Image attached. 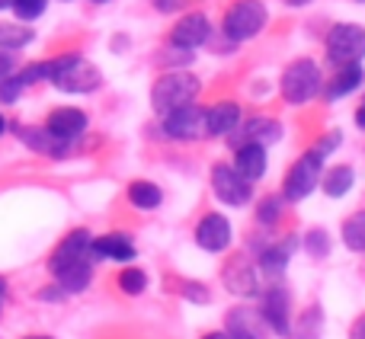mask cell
Instances as JSON below:
<instances>
[{"label":"cell","instance_id":"4","mask_svg":"<svg viewBox=\"0 0 365 339\" xmlns=\"http://www.w3.org/2000/svg\"><path fill=\"white\" fill-rule=\"evenodd\" d=\"M327 58L334 64H359L365 58V29L356 23H336L327 36Z\"/></svg>","mask_w":365,"mask_h":339},{"label":"cell","instance_id":"33","mask_svg":"<svg viewBox=\"0 0 365 339\" xmlns=\"http://www.w3.org/2000/svg\"><path fill=\"white\" fill-rule=\"evenodd\" d=\"M10 74H13V55L10 51H0V80H6Z\"/></svg>","mask_w":365,"mask_h":339},{"label":"cell","instance_id":"38","mask_svg":"<svg viewBox=\"0 0 365 339\" xmlns=\"http://www.w3.org/2000/svg\"><path fill=\"white\" fill-rule=\"evenodd\" d=\"M202 339H227V333H205Z\"/></svg>","mask_w":365,"mask_h":339},{"label":"cell","instance_id":"10","mask_svg":"<svg viewBox=\"0 0 365 339\" xmlns=\"http://www.w3.org/2000/svg\"><path fill=\"white\" fill-rule=\"evenodd\" d=\"M195 244L208 253H221L231 244V224H227L225 214H205L195 227Z\"/></svg>","mask_w":365,"mask_h":339},{"label":"cell","instance_id":"39","mask_svg":"<svg viewBox=\"0 0 365 339\" xmlns=\"http://www.w3.org/2000/svg\"><path fill=\"white\" fill-rule=\"evenodd\" d=\"M13 6V0H0V10H10Z\"/></svg>","mask_w":365,"mask_h":339},{"label":"cell","instance_id":"27","mask_svg":"<svg viewBox=\"0 0 365 339\" xmlns=\"http://www.w3.org/2000/svg\"><path fill=\"white\" fill-rule=\"evenodd\" d=\"M45 6H48V0H13L10 10L16 13L23 23H29V19H38V16H42Z\"/></svg>","mask_w":365,"mask_h":339},{"label":"cell","instance_id":"15","mask_svg":"<svg viewBox=\"0 0 365 339\" xmlns=\"http://www.w3.org/2000/svg\"><path fill=\"white\" fill-rule=\"evenodd\" d=\"M240 125V106L237 103H218L205 109V135H231Z\"/></svg>","mask_w":365,"mask_h":339},{"label":"cell","instance_id":"1","mask_svg":"<svg viewBox=\"0 0 365 339\" xmlns=\"http://www.w3.org/2000/svg\"><path fill=\"white\" fill-rule=\"evenodd\" d=\"M45 68H48L45 80H51L64 93H90V90H96L103 83L100 68L83 61L81 55H61L55 61H45Z\"/></svg>","mask_w":365,"mask_h":339},{"label":"cell","instance_id":"12","mask_svg":"<svg viewBox=\"0 0 365 339\" xmlns=\"http://www.w3.org/2000/svg\"><path fill=\"white\" fill-rule=\"evenodd\" d=\"M90 244H93V237H90L87 231H74L68 234V237L58 244V250L51 253V272L61 269V266H71V263H81V259H90Z\"/></svg>","mask_w":365,"mask_h":339},{"label":"cell","instance_id":"17","mask_svg":"<svg viewBox=\"0 0 365 339\" xmlns=\"http://www.w3.org/2000/svg\"><path fill=\"white\" fill-rule=\"evenodd\" d=\"M234 170L244 176L247 182L259 179L266 173V147L259 145H240L237 147V157H234Z\"/></svg>","mask_w":365,"mask_h":339},{"label":"cell","instance_id":"40","mask_svg":"<svg viewBox=\"0 0 365 339\" xmlns=\"http://www.w3.org/2000/svg\"><path fill=\"white\" fill-rule=\"evenodd\" d=\"M6 132V122H4V115H0V135H4Z\"/></svg>","mask_w":365,"mask_h":339},{"label":"cell","instance_id":"25","mask_svg":"<svg viewBox=\"0 0 365 339\" xmlns=\"http://www.w3.org/2000/svg\"><path fill=\"white\" fill-rule=\"evenodd\" d=\"M343 244L356 253H365V212H356L349 221H343Z\"/></svg>","mask_w":365,"mask_h":339},{"label":"cell","instance_id":"3","mask_svg":"<svg viewBox=\"0 0 365 339\" xmlns=\"http://www.w3.org/2000/svg\"><path fill=\"white\" fill-rule=\"evenodd\" d=\"M279 87H282L285 103L302 106V103L314 100V96L321 93V71H317V64L311 61V58H298V61H292L289 68H285Z\"/></svg>","mask_w":365,"mask_h":339},{"label":"cell","instance_id":"23","mask_svg":"<svg viewBox=\"0 0 365 339\" xmlns=\"http://www.w3.org/2000/svg\"><path fill=\"white\" fill-rule=\"evenodd\" d=\"M227 339H259L257 314H250V311H231V317H227Z\"/></svg>","mask_w":365,"mask_h":339},{"label":"cell","instance_id":"9","mask_svg":"<svg viewBox=\"0 0 365 339\" xmlns=\"http://www.w3.org/2000/svg\"><path fill=\"white\" fill-rule=\"evenodd\" d=\"M208 36H212V26H208L205 13H186L170 29V45H177L182 51H192L199 45H205Z\"/></svg>","mask_w":365,"mask_h":339},{"label":"cell","instance_id":"35","mask_svg":"<svg viewBox=\"0 0 365 339\" xmlns=\"http://www.w3.org/2000/svg\"><path fill=\"white\" fill-rule=\"evenodd\" d=\"M154 4H158V10H173V6H177V0H154Z\"/></svg>","mask_w":365,"mask_h":339},{"label":"cell","instance_id":"2","mask_svg":"<svg viewBox=\"0 0 365 339\" xmlns=\"http://www.w3.org/2000/svg\"><path fill=\"white\" fill-rule=\"evenodd\" d=\"M195 96H199V80H195L192 74H186V71H173V74H164L154 83L151 106H154V113L167 115V113H173V109H182V106H189V103H195Z\"/></svg>","mask_w":365,"mask_h":339},{"label":"cell","instance_id":"24","mask_svg":"<svg viewBox=\"0 0 365 339\" xmlns=\"http://www.w3.org/2000/svg\"><path fill=\"white\" fill-rule=\"evenodd\" d=\"M160 199H164V192H160L154 182H148V179H138V182L128 186V202H132L135 208H158Z\"/></svg>","mask_w":365,"mask_h":339},{"label":"cell","instance_id":"43","mask_svg":"<svg viewBox=\"0 0 365 339\" xmlns=\"http://www.w3.org/2000/svg\"><path fill=\"white\" fill-rule=\"evenodd\" d=\"M0 295H4V282H0Z\"/></svg>","mask_w":365,"mask_h":339},{"label":"cell","instance_id":"28","mask_svg":"<svg viewBox=\"0 0 365 339\" xmlns=\"http://www.w3.org/2000/svg\"><path fill=\"white\" fill-rule=\"evenodd\" d=\"M119 285H122V291H125V295H141V291L148 288V276L141 269H125L119 276Z\"/></svg>","mask_w":365,"mask_h":339},{"label":"cell","instance_id":"19","mask_svg":"<svg viewBox=\"0 0 365 339\" xmlns=\"http://www.w3.org/2000/svg\"><path fill=\"white\" fill-rule=\"evenodd\" d=\"M19 138H23L32 151L48 154V157H61V154H68V147H71L68 141L55 138L48 128H19Z\"/></svg>","mask_w":365,"mask_h":339},{"label":"cell","instance_id":"22","mask_svg":"<svg viewBox=\"0 0 365 339\" xmlns=\"http://www.w3.org/2000/svg\"><path fill=\"white\" fill-rule=\"evenodd\" d=\"M353 182H356L353 167H334L324 173V192H327L330 199H340V195H346L349 189H353Z\"/></svg>","mask_w":365,"mask_h":339},{"label":"cell","instance_id":"20","mask_svg":"<svg viewBox=\"0 0 365 339\" xmlns=\"http://www.w3.org/2000/svg\"><path fill=\"white\" fill-rule=\"evenodd\" d=\"M362 77H365V71H362V64H343L340 68V74L330 80V87H327V96L330 100H343V96H349L356 87L362 83Z\"/></svg>","mask_w":365,"mask_h":339},{"label":"cell","instance_id":"8","mask_svg":"<svg viewBox=\"0 0 365 339\" xmlns=\"http://www.w3.org/2000/svg\"><path fill=\"white\" fill-rule=\"evenodd\" d=\"M164 132L177 141H192L199 135H205V109H199L195 103L182 109H173V113L164 115Z\"/></svg>","mask_w":365,"mask_h":339},{"label":"cell","instance_id":"42","mask_svg":"<svg viewBox=\"0 0 365 339\" xmlns=\"http://www.w3.org/2000/svg\"><path fill=\"white\" fill-rule=\"evenodd\" d=\"M93 4H109V0H93Z\"/></svg>","mask_w":365,"mask_h":339},{"label":"cell","instance_id":"26","mask_svg":"<svg viewBox=\"0 0 365 339\" xmlns=\"http://www.w3.org/2000/svg\"><path fill=\"white\" fill-rule=\"evenodd\" d=\"M292 250H295V237L282 240L279 246H269V250L263 253V269L266 272H282L285 263H289V256H292Z\"/></svg>","mask_w":365,"mask_h":339},{"label":"cell","instance_id":"13","mask_svg":"<svg viewBox=\"0 0 365 339\" xmlns=\"http://www.w3.org/2000/svg\"><path fill=\"white\" fill-rule=\"evenodd\" d=\"M263 323L272 333H289V295L282 288H269L263 298Z\"/></svg>","mask_w":365,"mask_h":339},{"label":"cell","instance_id":"29","mask_svg":"<svg viewBox=\"0 0 365 339\" xmlns=\"http://www.w3.org/2000/svg\"><path fill=\"white\" fill-rule=\"evenodd\" d=\"M23 90H26L23 80H19L16 74H10L6 80H0V103H16Z\"/></svg>","mask_w":365,"mask_h":339},{"label":"cell","instance_id":"31","mask_svg":"<svg viewBox=\"0 0 365 339\" xmlns=\"http://www.w3.org/2000/svg\"><path fill=\"white\" fill-rule=\"evenodd\" d=\"M334 147H340V132H330L327 138H324V141H317V145L311 147V151H314V154H321V157H327V154L334 151Z\"/></svg>","mask_w":365,"mask_h":339},{"label":"cell","instance_id":"14","mask_svg":"<svg viewBox=\"0 0 365 339\" xmlns=\"http://www.w3.org/2000/svg\"><path fill=\"white\" fill-rule=\"evenodd\" d=\"M225 285H227V291H234V295L250 298V295H257V272H253V266L247 263L244 256H237L227 263Z\"/></svg>","mask_w":365,"mask_h":339},{"label":"cell","instance_id":"11","mask_svg":"<svg viewBox=\"0 0 365 339\" xmlns=\"http://www.w3.org/2000/svg\"><path fill=\"white\" fill-rule=\"evenodd\" d=\"M45 128H48L55 138H61V141H68L71 145L77 135H83V128H87V115H83L81 109H74V106H61V109H55V113L48 115Z\"/></svg>","mask_w":365,"mask_h":339},{"label":"cell","instance_id":"18","mask_svg":"<svg viewBox=\"0 0 365 339\" xmlns=\"http://www.w3.org/2000/svg\"><path fill=\"white\" fill-rule=\"evenodd\" d=\"M282 138V125L276 119H250L240 128V145H272V141Z\"/></svg>","mask_w":365,"mask_h":339},{"label":"cell","instance_id":"34","mask_svg":"<svg viewBox=\"0 0 365 339\" xmlns=\"http://www.w3.org/2000/svg\"><path fill=\"white\" fill-rule=\"evenodd\" d=\"M349 339H365V317H359V320L353 323V333H349Z\"/></svg>","mask_w":365,"mask_h":339},{"label":"cell","instance_id":"41","mask_svg":"<svg viewBox=\"0 0 365 339\" xmlns=\"http://www.w3.org/2000/svg\"><path fill=\"white\" fill-rule=\"evenodd\" d=\"M26 339H51V336H26Z\"/></svg>","mask_w":365,"mask_h":339},{"label":"cell","instance_id":"5","mask_svg":"<svg viewBox=\"0 0 365 339\" xmlns=\"http://www.w3.org/2000/svg\"><path fill=\"white\" fill-rule=\"evenodd\" d=\"M266 26V6L259 0H237L225 13V36L231 42H247Z\"/></svg>","mask_w":365,"mask_h":339},{"label":"cell","instance_id":"32","mask_svg":"<svg viewBox=\"0 0 365 339\" xmlns=\"http://www.w3.org/2000/svg\"><path fill=\"white\" fill-rule=\"evenodd\" d=\"M308 246H311V253H314V256H317V253H327L330 250L327 234H324V231H311L308 234Z\"/></svg>","mask_w":365,"mask_h":339},{"label":"cell","instance_id":"44","mask_svg":"<svg viewBox=\"0 0 365 339\" xmlns=\"http://www.w3.org/2000/svg\"><path fill=\"white\" fill-rule=\"evenodd\" d=\"M359 4H365V0H359Z\"/></svg>","mask_w":365,"mask_h":339},{"label":"cell","instance_id":"16","mask_svg":"<svg viewBox=\"0 0 365 339\" xmlns=\"http://www.w3.org/2000/svg\"><path fill=\"white\" fill-rule=\"evenodd\" d=\"M90 253L103 259H115V263H128V259H135V244L125 234H106V237L90 244Z\"/></svg>","mask_w":365,"mask_h":339},{"label":"cell","instance_id":"7","mask_svg":"<svg viewBox=\"0 0 365 339\" xmlns=\"http://www.w3.org/2000/svg\"><path fill=\"white\" fill-rule=\"evenodd\" d=\"M212 189H215V195H218V202H225V205H247L250 202V182L244 179V176L237 173L234 167H227V164H218V167H212Z\"/></svg>","mask_w":365,"mask_h":339},{"label":"cell","instance_id":"6","mask_svg":"<svg viewBox=\"0 0 365 339\" xmlns=\"http://www.w3.org/2000/svg\"><path fill=\"white\" fill-rule=\"evenodd\" d=\"M321 170H324V157L314 151H308L289 170V176H285V199L289 202L308 199V195L317 189V182H321Z\"/></svg>","mask_w":365,"mask_h":339},{"label":"cell","instance_id":"30","mask_svg":"<svg viewBox=\"0 0 365 339\" xmlns=\"http://www.w3.org/2000/svg\"><path fill=\"white\" fill-rule=\"evenodd\" d=\"M276 218H279V199H263V205H259V221L272 224Z\"/></svg>","mask_w":365,"mask_h":339},{"label":"cell","instance_id":"37","mask_svg":"<svg viewBox=\"0 0 365 339\" xmlns=\"http://www.w3.org/2000/svg\"><path fill=\"white\" fill-rule=\"evenodd\" d=\"M285 6H304V4H311V0H282Z\"/></svg>","mask_w":365,"mask_h":339},{"label":"cell","instance_id":"36","mask_svg":"<svg viewBox=\"0 0 365 339\" xmlns=\"http://www.w3.org/2000/svg\"><path fill=\"white\" fill-rule=\"evenodd\" d=\"M356 125H359V128H362V132H365V106L359 109V113H356Z\"/></svg>","mask_w":365,"mask_h":339},{"label":"cell","instance_id":"21","mask_svg":"<svg viewBox=\"0 0 365 339\" xmlns=\"http://www.w3.org/2000/svg\"><path fill=\"white\" fill-rule=\"evenodd\" d=\"M36 38V32L23 23H0V51H16Z\"/></svg>","mask_w":365,"mask_h":339}]
</instances>
